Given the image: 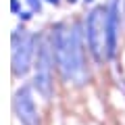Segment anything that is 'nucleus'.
I'll use <instances>...</instances> for the list:
<instances>
[{"label":"nucleus","instance_id":"1","mask_svg":"<svg viewBox=\"0 0 125 125\" xmlns=\"http://www.w3.org/2000/svg\"><path fill=\"white\" fill-rule=\"evenodd\" d=\"M54 54H56V62H58V69H61L62 77L67 81L83 83L85 73H83L77 27H71V29L58 27L56 38H54Z\"/></svg>","mask_w":125,"mask_h":125},{"label":"nucleus","instance_id":"2","mask_svg":"<svg viewBox=\"0 0 125 125\" xmlns=\"http://www.w3.org/2000/svg\"><path fill=\"white\" fill-rule=\"evenodd\" d=\"M85 29L90 52L98 62H102L104 58H108V10L104 6H96L88 17Z\"/></svg>","mask_w":125,"mask_h":125},{"label":"nucleus","instance_id":"3","mask_svg":"<svg viewBox=\"0 0 125 125\" xmlns=\"http://www.w3.org/2000/svg\"><path fill=\"white\" fill-rule=\"evenodd\" d=\"M33 46H36V38L29 36L27 31L17 29L13 33V73L15 75H23L29 69L31 54H33Z\"/></svg>","mask_w":125,"mask_h":125},{"label":"nucleus","instance_id":"4","mask_svg":"<svg viewBox=\"0 0 125 125\" xmlns=\"http://www.w3.org/2000/svg\"><path fill=\"white\" fill-rule=\"evenodd\" d=\"M36 88L38 92L44 96V98H50L52 94V54H50L48 44H44L38 52V62H36Z\"/></svg>","mask_w":125,"mask_h":125},{"label":"nucleus","instance_id":"5","mask_svg":"<svg viewBox=\"0 0 125 125\" xmlns=\"http://www.w3.org/2000/svg\"><path fill=\"white\" fill-rule=\"evenodd\" d=\"M15 113L23 125H40V115H38V108L31 98V90L27 85H23L15 94Z\"/></svg>","mask_w":125,"mask_h":125},{"label":"nucleus","instance_id":"6","mask_svg":"<svg viewBox=\"0 0 125 125\" xmlns=\"http://www.w3.org/2000/svg\"><path fill=\"white\" fill-rule=\"evenodd\" d=\"M27 2H29V6H31V10H38V13H40V0H27Z\"/></svg>","mask_w":125,"mask_h":125},{"label":"nucleus","instance_id":"7","mask_svg":"<svg viewBox=\"0 0 125 125\" xmlns=\"http://www.w3.org/2000/svg\"><path fill=\"white\" fill-rule=\"evenodd\" d=\"M13 10H15V13L19 10V2H17V0H13Z\"/></svg>","mask_w":125,"mask_h":125},{"label":"nucleus","instance_id":"8","mask_svg":"<svg viewBox=\"0 0 125 125\" xmlns=\"http://www.w3.org/2000/svg\"><path fill=\"white\" fill-rule=\"evenodd\" d=\"M48 2H52V4H56V2H58V0H48Z\"/></svg>","mask_w":125,"mask_h":125},{"label":"nucleus","instance_id":"9","mask_svg":"<svg viewBox=\"0 0 125 125\" xmlns=\"http://www.w3.org/2000/svg\"><path fill=\"white\" fill-rule=\"evenodd\" d=\"M71 2H73V0H71Z\"/></svg>","mask_w":125,"mask_h":125}]
</instances>
